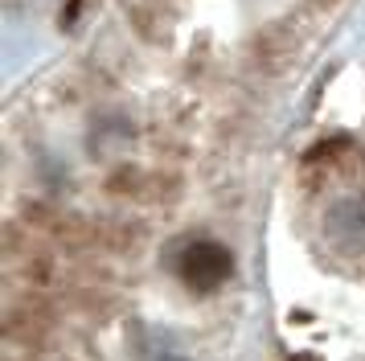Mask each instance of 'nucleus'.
Masks as SVG:
<instances>
[{
	"label": "nucleus",
	"mask_w": 365,
	"mask_h": 361,
	"mask_svg": "<svg viewBox=\"0 0 365 361\" xmlns=\"http://www.w3.org/2000/svg\"><path fill=\"white\" fill-rule=\"evenodd\" d=\"M292 361H316V357H308V353H304V357H292Z\"/></svg>",
	"instance_id": "2"
},
{
	"label": "nucleus",
	"mask_w": 365,
	"mask_h": 361,
	"mask_svg": "<svg viewBox=\"0 0 365 361\" xmlns=\"http://www.w3.org/2000/svg\"><path fill=\"white\" fill-rule=\"evenodd\" d=\"M234 271L230 250L222 243H193L181 255V279L193 288V292H214L222 288Z\"/></svg>",
	"instance_id": "1"
}]
</instances>
